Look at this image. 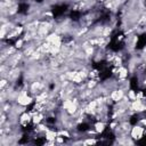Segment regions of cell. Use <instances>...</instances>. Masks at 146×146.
<instances>
[{"label":"cell","instance_id":"obj_2","mask_svg":"<svg viewBox=\"0 0 146 146\" xmlns=\"http://www.w3.org/2000/svg\"><path fill=\"white\" fill-rule=\"evenodd\" d=\"M125 94H127V92H125L123 89H121V88H114V89L111 90L110 97H111V99L113 100V103H117V102H120V100L125 96Z\"/></svg>","mask_w":146,"mask_h":146},{"label":"cell","instance_id":"obj_1","mask_svg":"<svg viewBox=\"0 0 146 146\" xmlns=\"http://www.w3.org/2000/svg\"><path fill=\"white\" fill-rule=\"evenodd\" d=\"M145 135H146V129H145L143 125H140V124H138V123L132 124V127H131V129H130V132H129V136H130L136 143L139 141V140H141V139L145 137Z\"/></svg>","mask_w":146,"mask_h":146}]
</instances>
